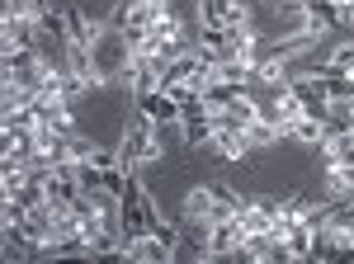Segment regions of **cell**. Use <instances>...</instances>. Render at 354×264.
<instances>
[{"label": "cell", "mask_w": 354, "mask_h": 264, "mask_svg": "<svg viewBox=\"0 0 354 264\" xmlns=\"http://www.w3.org/2000/svg\"><path fill=\"white\" fill-rule=\"evenodd\" d=\"M118 156H123V165H128V170H137V165H156V160L165 156V147H161V123H151L142 109H133L128 132H123V142H118Z\"/></svg>", "instance_id": "obj_1"}, {"label": "cell", "mask_w": 354, "mask_h": 264, "mask_svg": "<svg viewBox=\"0 0 354 264\" xmlns=\"http://www.w3.org/2000/svg\"><path fill=\"white\" fill-rule=\"evenodd\" d=\"M90 57H95V71H100V80H104V85H118V80H123V71H128V62H133V48H128L123 28L109 24V28H104V38L90 48Z\"/></svg>", "instance_id": "obj_2"}, {"label": "cell", "mask_w": 354, "mask_h": 264, "mask_svg": "<svg viewBox=\"0 0 354 264\" xmlns=\"http://www.w3.org/2000/svg\"><path fill=\"white\" fill-rule=\"evenodd\" d=\"M245 241V227L236 217H222V222H208V236H203V260H236Z\"/></svg>", "instance_id": "obj_3"}, {"label": "cell", "mask_w": 354, "mask_h": 264, "mask_svg": "<svg viewBox=\"0 0 354 264\" xmlns=\"http://www.w3.org/2000/svg\"><path fill=\"white\" fill-rule=\"evenodd\" d=\"M151 123H161V128H170V132H180V123H185V104L170 95V90H151V95H137L133 100Z\"/></svg>", "instance_id": "obj_4"}, {"label": "cell", "mask_w": 354, "mask_h": 264, "mask_svg": "<svg viewBox=\"0 0 354 264\" xmlns=\"http://www.w3.org/2000/svg\"><path fill=\"white\" fill-rule=\"evenodd\" d=\"M322 198L330 208H350L354 203V165L340 160V165H322Z\"/></svg>", "instance_id": "obj_5"}, {"label": "cell", "mask_w": 354, "mask_h": 264, "mask_svg": "<svg viewBox=\"0 0 354 264\" xmlns=\"http://www.w3.org/2000/svg\"><path fill=\"white\" fill-rule=\"evenodd\" d=\"M104 28H109V19H95L81 5H66V38H71V48H95L104 38Z\"/></svg>", "instance_id": "obj_6"}, {"label": "cell", "mask_w": 354, "mask_h": 264, "mask_svg": "<svg viewBox=\"0 0 354 264\" xmlns=\"http://www.w3.org/2000/svg\"><path fill=\"white\" fill-rule=\"evenodd\" d=\"M118 260H133V264H161V260H175V250H170V245H165L156 232H142V236L123 241Z\"/></svg>", "instance_id": "obj_7"}, {"label": "cell", "mask_w": 354, "mask_h": 264, "mask_svg": "<svg viewBox=\"0 0 354 264\" xmlns=\"http://www.w3.org/2000/svg\"><path fill=\"white\" fill-rule=\"evenodd\" d=\"M213 212H218V203H213V185L185 189V198H180V217H185V222H194V227H203V232H208Z\"/></svg>", "instance_id": "obj_8"}, {"label": "cell", "mask_w": 354, "mask_h": 264, "mask_svg": "<svg viewBox=\"0 0 354 264\" xmlns=\"http://www.w3.org/2000/svg\"><path fill=\"white\" fill-rule=\"evenodd\" d=\"M302 19L326 24V28H345L340 24V0H302Z\"/></svg>", "instance_id": "obj_9"}, {"label": "cell", "mask_w": 354, "mask_h": 264, "mask_svg": "<svg viewBox=\"0 0 354 264\" xmlns=\"http://www.w3.org/2000/svg\"><path fill=\"white\" fill-rule=\"evenodd\" d=\"M317 66H326V71H340V76H350L354 80V43H335Z\"/></svg>", "instance_id": "obj_10"}, {"label": "cell", "mask_w": 354, "mask_h": 264, "mask_svg": "<svg viewBox=\"0 0 354 264\" xmlns=\"http://www.w3.org/2000/svg\"><path fill=\"white\" fill-rule=\"evenodd\" d=\"M340 24L354 28V0H345V5H340Z\"/></svg>", "instance_id": "obj_11"}]
</instances>
